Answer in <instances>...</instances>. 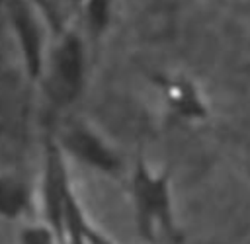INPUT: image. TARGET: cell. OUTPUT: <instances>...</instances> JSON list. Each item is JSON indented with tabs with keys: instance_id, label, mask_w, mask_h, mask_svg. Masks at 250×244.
<instances>
[{
	"instance_id": "obj_1",
	"label": "cell",
	"mask_w": 250,
	"mask_h": 244,
	"mask_svg": "<svg viewBox=\"0 0 250 244\" xmlns=\"http://www.w3.org/2000/svg\"><path fill=\"white\" fill-rule=\"evenodd\" d=\"M4 4L8 8L10 23L18 33L27 72L31 78H37L43 62V31L35 10L37 6L33 0H6Z\"/></svg>"
},
{
	"instance_id": "obj_2",
	"label": "cell",
	"mask_w": 250,
	"mask_h": 244,
	"mask_svg": "<svg viewBox=\"0 0 250 244\" xmlns=\"http://www.w3.org/2000/svg\"><path fill=\"white\" fill-rule=\"evenodd\" d=\"M84 74V47L80 37L66 33L55 51L53 59V86L59 100L66 102L76 96Z\"/></svg>"
},
{
	"instance_id": "obj_3",
	"label": "cell",
	"mask_w": 250,
	"mask_h": 244,
	"mask_svg": "<svg viewBox=\"0 0 250 244\" xmlns=\"http://www.w3.org/2000/svg\"><path fill=\"white\" fill-rule=\"evenodd\" d=\"M135 195L143 230L145 234H150L166 219V183L139 166L135 176Z\"/></svg>"
},
{
	"instance_id": "obj_4",
	"label": "cell",
	"mask_w": 250,
	"mask_h": 244,
	"mask_svg": "<svg viewBox=\"0 0 250 244\" xmlns=\"http://www.w3.org/2000/svg\"><path fill=\"white\" fill-rule=\"evenodd\" d=\"M68 195H70V191L66 185V174H64L61 152L55 144H49L47 176H45V201L49 207V217L59 230L62 226V217H64V207H66Z\"/></svg>"
},
{
	"instance_id": "obj_5",
	"label": "cell",
	"mask_w": 250,
	"mask_h": 244,
	"mask_svg": "<svg viewBox=\"0 0 250 244\" xmlns=\"http://www.w3.org/2000/svg\"><path fill=\"white\" fill-rule=\"evenodd\" d=\"M66 148L80 156L84 162L100 168V170H105V172H113L117 168V158L113 156V152L90 131L86 129H74L68 133L66 137Z\"/></svg>"
},
{
	"instance_id": "obj_6",
	"label": "cell",
	"mask_w": 250,
	"mask_h": 244,
	"mask_svg": "<svg viewBox=\"0 0 250 244\" xmlns=\"http://www.w3.org/2000/svg\"><path fill=\"white\" fill-rule=\"evenodd\" d=\"M164 92H166L168 103L174 105L180 113H184V115H201L203 113L201 102H199L195 90L191 88V84H188L184 80H166Z\"/></svg>"
},
{
	"instance_id": "obj_7",
	"label": "cell",
	"mask_w": 250,
	"mask_h": 244,
	"mask_svg": "<svg viewBox=\"0 0 250 244\" xmlns=\"http://www.w3.org/2000/svg\"><path fill=\"white\" fill-rule=\"evenodd\" d=\"M27 207V191L20 182L0 180V215L16 217Z\"/></svg>"
},
{
	"instance_id": "obj_8",
	"label": "cell",
	"mask_w": 250,
	"mask_h": 244,
	"mask_svg": "<svg viewBox=\"0 0 250 244\" xmlns=\"http://www.w3.org/2000/svg\"><path fill=\"white\" fill-rule=\"evenodd\" d=\"M109 8H111V0H84L86 20H88L92 31L98 33V31L105 29V25L109 21Z\"/></svg>"
},
{
	"instance_id": "obj_9",
	"label": "cell",
	"mask_w": 250,
	"mask_h": 244,
	"mask_svg": "<svg viewBox=\"0 0 250 244\" xmlns=\"http://www.w3.org/2000/svg\"><path fill=\"white\" fill-rule=\"evenodd\" d=\"M23 244H53L51 234L45 228H27L23 232Z\"/></svg>"
},
{
	"instance_id": "obj_10",
	"label": "cell",
	"mask_w": 250,
	"mask_h": 244,
	"mask_svg": "<svg viewBox=\"0 0 250 244\" xmlns=\"http://www.w3.org/2000/svg\"><path fill=\"white\" fill-rule=\"evenodd\" d=\"M4 2H6V0H0V4H4Z\"/></svg>"
},
{
	"instance_id": "obj_11",
	"label": "cell",
	"mask_w": 250,
	"mask_h": 244,
	"mask_svg": "<svg viewBox=\"0 0 250 244\" xmlns=\"http://www.w3.org/2000/svg\"><path fill=\"white\" fill-rule=\"evenodd\" d=\"M0 133H2V127H0Z\"/></svg>"
},
{
	"instance_id": "obj_12",
	"label": "cell",
	"mask_w": 250,
	"mask_h": 244,
	"mask_svg": "<svg viewBox=\"0 0 250 244\" xmlns=\"http://www.w3.org/2000/svg\"><path fill=\"white\" fill-rule=\"evenodd\" d=\"M76 2H78V0H76ZM82 2H84V0H82Z\"/></svg>"
}]
</instances>
